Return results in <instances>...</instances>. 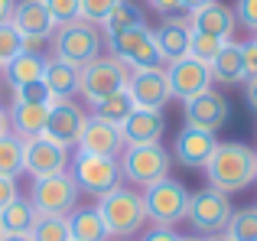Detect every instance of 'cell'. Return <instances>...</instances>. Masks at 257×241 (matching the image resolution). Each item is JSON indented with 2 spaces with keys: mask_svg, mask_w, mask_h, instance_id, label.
Wrapping results in <instances>:
<instances>
[{
  "mask_svg": "<svg viewBox=\"0 0 257 241\" xmlns=\"http://www.w3.org/2000/svg\"><path fill=\"white\" fill-rule=\"evenodd\" d=\"M205 179L212 189L225 192H241L257 179V153L254 147L241 144V140H228V144H218L212 153V160L205 163Z\"/></svg>",
  "mask_w": 257,
  "mask_h": 241,
  "instance_id": "cell-1",
  "label": "cell"
},
{
  "mask_svg": "<svg viewBox=\"0 0 257 241\" xmlns=\"http://www.w3.org/2000/svg\"><path fill=\"white\" fill-rule=\"evenodd\" d=\"M98 215L101 222H104L107 235L111 238H120L127 241L131 235H137L140 228L147 225V209H144V192L131 189V186H114L111 192H104V196L98 199Z\"/></svg>",
  "mask_w": 257,
  "mask_h": 241,
  "instance_id": "cell-2",
  "label": "cell"
},
{
  "mask_svg": "<svg viewBox=\"0 0 257 241\" xmlns=\"http://www.w3.org/2000/svg\"><path fill=\"white\" fill-rule=\"evenodd\" d=\"M49 43H52V56L56 59L82 69V65L91 62V59L101 56V49H104V33H101V26H94V23L75 20V23L59 26V30L52 33Z\"/></svg>",
  "mask_w": 257,
  "mask_h": 241,
  "instance_id": "cell-3",
  "label": "cell"
},
{
  "mask_svg": "<svg viewBox=\"0 0 257 241\" xmlns=\"http://www.w3.org/2000/svg\"><path fill=\"white\" fill-rule=\"evenodd\" d=\"M117 160H120L124 179H131V183L140 186V189L166 179L170 176V166H173V157L160 144H131V147L120 150Z\"/></svg>",
  "mask_w": 257,
  "mask_h": 241,
  "instance_id": "cell-4",
  "label": "cell"
},
{
  "mask_svg": "<svg viewBox=\"0 0 257 241\" xmlns=\"http://www.w3.org/2000/svg\"><path fill=\"white\" fill-rule=\"evenodd\" d=\"M104 46L111 49V56L117 59L120 65H127L131 72L163 65L160 49H157V39H153V30L147 23L134 26V30H124V33H111V36H104Z\"/></svg>",
  "mask_w": 257,
  "mask_h": 241,
  "instance_id": "cell-5",
  "label": "cell"
},
{
  "mask_svg": "<svg viewBox=\"0 0 257 241\" xmlns=\"http://www.w3.org/2000/svg\"><path fill=\"white\" fill-rule=\"evenodd\" d=\"M127 78H131V69H127V65H120L114 56H98V59H91L88 65L78 69V95H82L85 101L98 104V101H104L107 95L127 88Z\"/></svg>",
  "mask_w": 257,
  "mask_h": 241,
  "instance_id": "cell-6",
  "label": "cell"
},
{
  "mask_svg": "<svg viewBox=\"0 0 257 241\" xmlns=\"http://www.w3.org/2000/svg\"><path fill=\"white\" fill-rule=\"evenodd\" d=\"M231 212H234V205L228 202V196L218 192V189H212V186H208V189H199V192H189L186 222L192 225V231H199L202 238L225 231L228 222H231Z\"/></svg>",
  "mask_w": 257,
  "mask_h": 241,
  "instance_id": "cell-7",
  "label": "cell"
},
{
  "mask_svg": "<svg viewBox=\"0 0 257 241\" xmlns=\"http://www.w3.org/2000/svg\"><path fill=\"white\" fill-rule=\"evenodd\" d=\"M186 205H189V189L179 179L166 176V179H160V183L144 189V209H147V218L153 225L176 228L186 218Z\"/></svg>",
  "mask_w": 257,
  "mask_h": 241,
  "instance_id": "cell-8",
  "label": "cell"
},
{
  "mask_svg": "<svg viewBox=\"0 0 257 241\" xmlns=\"http://www.w3.org/2000/svg\"><path fill=\"white\" fill-rule=\"evenodd\" d=\"M72 179L75 186L88 196L101 199L104 192H111L114 186H120L124 173H120L117 157H91V153H72Z\"/></svg>",
  "mask_w": 257,
  "mask_h": 241,
  "instance_id": "cell-9",
  "label": "cell"
},
{
  "mask_svg": "<svg viewBox=\"0 0 257 241\" xmlns=\"http://www.w3.org/2000/svg\"><path fill=\"white\" fill-rule=\"evenodd\" d=\"M30 202L39 215H72L78 202V186L72 179V173H52V176L33 179Z\"/></svg>",
  "mask_w": 257,
  "mask_h": 241,
  "instance_id": "cell-10",
  "label": "cell"
},
{
  "mask_svg": "<svg viewBox=\"0 0 257 241\" xmlns=\"http://www.w3.org/2000/svg\"><path fill=\"white\" fill-rule=\"evenodd\" d=\"M10 26L23 36L26 52H39V46H46L52 39V33L59 30V23L52 20V13L46 10L43 0H17Z\"/></svg>",
  "mask_w": 257,
  "mask_h": 241,
  "instance_id": "cell-11",
  "label": "cell"
},
{
  "mask_svg": "<svg viewBox=\"0 0 257 241\" xmlns=\"http://www.w3.org/2000/svg\"><path fill=\"white\" fill-rule=\"evenodd\" d=\"M72 163L69 147L56 144L49 137H33L23 140V173H30L33 179L52 176V173H65Z\"/></svg>",
  "mask_w": 257,
  "mask_h": 241,
  "instance_id": "cell-12",
  "label": "cell"
},
{
  "mask_svg": "<svg viewBox=\"0 0 257 241\" xmlns=\"http://www.w3.org/2000/svg\"><path fill=\"white\" fill-rule=\"evenodd\" d=\"M166 82H170V95L176 101H189V98L202 95L212 88V65L199 62V59H179V62L166 65Z\"/></svg>",
  "mask_w": 257,
  "mask_h": 241,
  "instance_id": "cell-13",
  "label": "cell"
},
{
  "mask_svg": "<svg viewBox=\"0 0 257 241\" xmlns=\"http://www.w3.org/2000/svg\"><path fill=\"white\" fill-rule=\"evenodd\" d=\"M127 95L134 98L137 108H150V111H163L170 101V82H166V69H134L127 78Z\"/></svg>",
  "mask_w": 257,
  "mask_h": 241,
  "instance_id": "cell-14",
  "label": "cell"
},
{
  "mask_svg": "<svg viewBox=\"0 0 257 241\" xmlns=\"http://www.w3.org/2000/svg\"><path fill=\"white\" fill-rule=\"evenodd\" d=\"M228 117H231V104L212 88L189 98V101H182V120H186V127H195V131L215 134Z\"/></svg>",
  "mask_w": 257,
  "mask_h": 241,
  "instance_id": "cell-15",
  "label": "cell"
},
{
  "mask_svg": "<svg viewBox=\"0 0 257 241\" xmlns=\"http://www.w3.org/2000/svg\"><path fill=\"white\" fill-rule=\"evenodd\" d=\"M124 150V137H120V127L107 124L101 117H88L82 134H78L75 153H91V157H120Z\"/></svg>",
  "mask_w": 257,
  "mask_h": 241,
  "instance_id": "cell-16",
  "label": "cell"
},
{
  "mask_svg": "<svg viewBox=\"0 0 257 241\" xmlns=\"http://www.w3.org/2000/svg\"><path fill=\"white\" fill-rule=\"evenodd\" d=\"M85 120H88V114L78 108L75 101H72V98H69V101H52L43 137L56 140V144H62V147H75L78 144V134H82V127H85Z\"/></svg>",
  "mask_w": 257,
  "mask_h": 241,
  "instance_id": "cell-17",
  "label": "cell"
},
{
  "mask_svg": "<svg viewBox=\"0 0 257 241\" xmlns=\"http://www.w3.org/2000/svg\"><path fill=\"white\" fill-rule=\"evenodd\" d=\"M215 147H218V140H215V134L208 131H195V127H182L179 137H176V160H179L186 170H205V163L212 160Z\"/></svg>",
  "mask_w": 257,
  "mask_h": 241,
  "instance_id": "cell-18",
  "label": "cell"
},
{
  "mask_svg": "<svg viewBox=\"0 0 257 241\" xmlns=\"http://www.w3.org/2000/svg\"><path fill=\"white\" fill-rule=\"evenodd\" d=\"M153 39H157L160 59H163L166 65H173V62H179V59H189L192 26H189V20L166 17V23H160L157 30H153Z\"/></svg>",
  "mask_w": 257,
  "mask_h": 241,
  "instance_id": "cell-19",
  "label": "cell"
},
{
  "mask_svg": "<svg viewBox=\"0 0 257 241\" xmlns=\"http://www.w3.org/2000/svg\"><path fill=\"white\" fill-rule=\"evenodd\" d=\"M189 26H192L195 33H208V36H218V39H231L238 20H234L231 7H225L221 0H212V4H205V7H199V10L189 13Z\"/></svg>",
  "mask_w": 257,
  "mask_h": 241,
  "instance_id": "cell-20",
  "label": "cell"
},
{
  "mask_svg": "<svg viewBox=\"0 0 257 241\" xmlns=\"http://www.w3.org/2000/svg\"><path fill=\"white\" fill-rule=\"evenodd\" d=\"M163 131H166L163 111H150V108H134V114L120 124L124 147H131V144H160Z\"/></svg>",
  "mask_w": 257,
  "mask_h": 241,
  "instance_id": "cell-21",
  "label": "cell"
},
{
  "mask_svg": "<svg viewBox=\"0 0 257 241\" xmlns=\"http://www.w3.org/2000/svg\"><path fill=\"white\" fill-rule=\"evenodd\" d=\"M49 108L52 104H26V101H13L7 108V117H10V134L20 140H33L43 137L46 120H49Z\"/></svg>",
  "mask_w": 257,
  "mask_h": 241,
  "instance_id": "cell-22",
  "label": "cell"
},
{
  "mask_svg": "<svg viewBox=\"0 0 257 241\" xmlns=\"http://www.w3.org/2000/svg\"><path fill=\"white\" fill-rule=\"evenodd\" d=\"M43 82L49 88L52 101H69L72 95H78V69L62 59L49 56L46 59V72H43Z\"/></svg>",
  "mask_w": 257,
  "mask_h": 241,
  "instance_id": "cell-23",
  "label": "cell"
},
{
  "mask_svg": "<svg viewBox=\"0 0 257 241\" xmlns=\"http://www.w3.org/2000/svg\"><path fill=\"white\" fill-rule=\"evenodd\" d=\"M212 78H215V82H221V85H241V82H247L244 59H241V43L228 39V43L221 46V52L212 59Z\"/></svg>",
  "mask_w": 257,
  "mask_h": 241,
  "instance_id": "cell-24",
  "label": "cell"
},
{
  "mask_svg": "<svg viewBox=\"0 0 257 241\" xmlns=\"http://www.w3.org/2000/svg\"><path fill=\"white\" fill-rule=\"evenodd\" d=\"M46 72V59L43 52H20L17 59H10V62L4 65V75L7 82H10V88H17V85H26V82H39Z\"/></svg>",
  "mask_w": 257,
  "mask_h": 241,
  "instance_id": "cell-25",
  "label": "cell"
},
{
  "mask_svg": "<svg viewBox=\"0 0 257 241\" xmlns=\"http://www.w3.org/2000/svg\"><path fill=\"white\" fill-rule=\"evenodd\" d=\"M69 235L72 241H111V235H107L104 222H101L98 209H75L69 215Z\"/></svg>",
  "mask_w": 257,
  "mask_h": 241,
  "instance_id": "cell-26",
  "label": "cell"
},
{
  "mask_svg": "<svg viewBox=\"0 0 257 241\" xmlns=\"http://www.w3.org/2000/svg\"><path fill=\"white\" fill-rule=\"evenodd\" d=\"M36 215H39V212L33 209L30 199L17 196V199H13V202L7 205L4 212H0V228L10 231V235H30L33 222H36Z\"/></svg>",
  "mask_w": 257,
  "mask_h": 241,
  "instance_id": "cell-27",
  "label": "cell"
},
{
  "mask_svg": "<svg viewBox=\"0 0 257 241\" xmlns=\"http://www.w3.org/2000/svg\"><path fill=\"white\" fill-rule=\"evenodd\" d=\"M144 23H147V17H144V10H140V4H134V0H120V4L104 17L101 33L111 36V33H124V30H134V26H144Z\"/></svg>",
  "mask_w": 257,
  "mask_h": 241,
  "instance_id": "cell-28",
  "label": "cell"
},
{
  "mask_svg": "<svg viewBox=\"0 0 257 241\" xmlns=\"http://www.w3.org/2000/svg\"><path fill=\"white\" fill-rule=\"evenodd\" d=\"M134 98L127 95V88H120V91H114V95H107L104 101H98L94 104V117H101V120H107V124H114V127H120L127 117L134 114Z\"/></svg>",
  "mask_w": 257,
  "mask_h": 241,
  "instance_id": "cell-29",
  "label": "cell"
},
{
  "mask_svg": "<svg viewBox=\"0 0 257 241\" xmlns=\"http://www.w3.org/2000/svg\"><path fill=\"white\" fill-rule=\"evenodd\" d=\"M30 241H72L69 215H36L30 228Z\"/></svg>",
  "mask_w": 257,
  "mask_h": 241,
  "instance_id": "cell-30",
  "label": "cell"
},
{
  "mask_svg": "<svg viewBox=\"0 0 257 241\" xmlns=\"http://www.w3.org/2000/svg\"><path fill=\"white\" fill-rule=\"evenodd\" d=\"M20 173H23V140L13 134H4L0 137V176L17 179Z\"/></svg>",
  "mask_w": 257,
  "mask_h": 241,
  "instance_id": "cell-31",
  "label": "cell"
},
{
  "mask_svg": "<svg viewBox=\"0 0 257 241\" xmlns=\"http://www.w3.org/2000/svg\"><path fill=\"white\" fill-rule=\"evenodd\" d=\"M225 235L231 241H257V209H234Z\"/></svg>",
  "mask_w": 257,
  "mask_h": 241,
  "instance_id": "cell-32",
  "label": "cell"
},
{
  "mask_svg": "<svg viewBox=\"0 0 257 241\" xmlns=\"http://www.w3.org/2000/svg\"><path fill=\"white\" fill-rule=\"evenodd\" d=\"M228 39H218V36H208V33H195L192 30V43H189V56L199 59V62L212 65V59L221 52V46H225Z\"/></svg>",
  "mask_w": 257,
  "mask_h": 241,
  "instance_id": "cell-33",
  "label": "cell"
},
{
  "mask_svg": "<svg viewBox=\"0 0 257 241\" xmlns=\"http://www.w3.org/2000/svg\"><path fill=\"white\" fill-rule=\"evenodd\" d=\"M117 4H120V0H78V20L101 26V23H104V17H107V13H111Z\"/></svg>",
  "mask_w": 257,
  "mask_h": 241,
  "instance_id": "cell-34",
  "label": "cell"
},
{
  "mask_svg": "<svg viewBox=\"0 0 257 241\" xmlns=\"http://www.w3.org/2000/svg\"><path fill=\"white\" fill-rule=\"evenodd\" d=\"M13 91V101H26V104H52V95L46 88V82H26V85H17Z\"/></svg>",
  "mask_w": 257,
  "mask_h": 241,
  "instance_id": "cell-35",
  "label": "cell"
},
{
  "mask_svg": "<svg viewBox=\"0 0 257 241\" xmlns=\"http://www.w3.org/2000/svg\"><path fill=\"white\" fill-rule=\"evenodd\" d=\"M20 52H23V36H20L10 23H4L0 26V62L7 65L10 59H17Z\"/></svg>",
  "mask_w": 257,
  "mask_h": 241,
  "instance_id": "cell-36",
  "label": "cell"
},
{
  "mask_svg": "<svg viewBox=\"0 0 257 241\" xmlns=\"http://www.w3.org/2000/svg\"><path fill=\"white\" fill-rule=\"evenodd\" d=\"M43 4H46V10L52 13V20H56L59 26L78 20V0H43Z\"/></svg>",
  "mask_w": 257,
  "mask_h": 241,
  "instance_id": "cell-37",
  "label": "cell"
},
{
  "mask_svg": "<svg viewBox=\"0 0 257 241\" xmlns=\"http://www.w3.org/2000/svg\"><path fill=\"white\" fill-rule=\"evenodd\" d=\"M234 20L257 36V0H234Z\"/></svg>",
  "mask_w": 257,
  "mask_h": 241,
  "instance_id": "cell-38",
  "label": "cell"
},
{
  "mask_svg": "<svg viewBox=\"0 0 257 241\" xmlns=\"http://www.w3.org/2000/svg\"><path fill=\"white\" fill-rule=\"evenodd\" d=\"M241 59H244V75H247V82L257 78V46H254V39L241 43Z\"/></svg>",
  "mask_w": 257,
  "mask_h": 241,
  "instance_id": "cell-39",
  "label": "cell"
},
{
  "mask_svg": "<svg viewBox=\"0 0 257 241\" xmlns=\"http://www.w3.org/2000/svg\"><path fill=\"white\" fill-rule=\"evenodd\" d=\"M17 196H20V189H17V179H10V176H0V212H4V209H7V205H10Z\"/></svg>",
  "mask_w": 257,
  "mask_h": 241,
  "instance_id": "cell-40",
  "label": "cell"
},
{
  "mask_svg": "<svg viewBox=\"0 0 257 241\" xmlns=\"http://www.w3.org/2000/svg\"><path fill=\"white\" fill-rule=\"evenodd\" d=\"M140 241H179L176 235V228H166V225H153L150 231H144V238Z\"/></svg>",
  "mask_w": 257,
  "mask_h": 241,
  "instance_id": "cell-41",
  "label": "cell"
},
{
  "mask_svg": "<svg viewBox=\"0 0 257 241\" xmlns=\"http://www.w3.org/2000/svg\"><path fill=\"white\" fill-rule=\"evenodd\" d=\"M150 7L160 13V17H173L176 10H182V4H179V0H150Z\"/></svg>",
  "mask_w": 257,
  "mask_h": 241,
  "instance_id": "cell-42",
  "label": "cell"
},
{
  "mask_svg": "<svg viewBox=\"0 0 257 241\" xmlns=\"http://www.w3.org/2000/svg\"><path fill=\"white\" fill-rule=\"evenodd\" d=\"M13 7H17V0H0V26H4V23H10Z\"/></svg>",
  "mask_w": 257,
  "mask_h": 241,
  "instance_id": "cell-43",
  "label": "cell"
},
{
  "mask_svg": "<svg viewBox=\"0 0 257 241\" xmlns=\"http://www.w3.org/2000/svg\"><path fill=\"white\" fill-rule=\"evenodd\" d=\"M247 104H251V111H257V78L247 82Z\"/></svg>",
  "mask_w": 257,
  "mask_h": 241,
  "instance_id": "cell-44",
  "label": "cell"
},
{
  "mask_svg": "<svg viewBox=\"0 0 257 241\" xmlns=\"http://www.w3.org/2000/svg\"><path fill=\"white\" fill-rule=\"evenodd\" d=\"M179 4H182V10H189V13H192V10H199V7L212 4V0H179Z\"/></svg>",
  "mask_w": 257,
  "mask_h": 241,
  "instance_id": "cell-45",
  "label": "cell"
},
{
  "mask_svg": "<svg viewBox=\"0 0 257 241\" xmlns=\"http://www.w3.org/2000/svg\"><path fill=\"white\" fill-rule=\"evenodd\" d=\"M10 134V117H7V108H0V137Z\"/></svg>",
  "mask_w": 257,
  "mask_h": 241,
  "instance_id": "cell-46",
  "label": "cell"
},
{
  "mask_svg": "<svg viewBox=\"0 0 257 241\" xmlns=\"http://www.w3.org/2000/svg\"><path fill=\"white\" fill-rule=\"evenodd\" d=\"M0 241H30V235H10V231H4Z\"/></svg>",
  "mask_w": 257,
  "mask_h": 241,
  "instance_id": "cell-47",
  "label": "cell"
},
{
  "mask_svg": "<svg viewBox=\"0 0 257 241\" xmlns=\"http://www.w3.org/2000/svg\"><path fill=\"white\" fill-rule=\"evenodd\" d=\"M205 241H231V238H228L225 231H218V235H205Z\"/></svg>",
  "mask_w": 257,
  "mask_h": 241,
  "instance_id": "cell-48",
  "label": "cell"
},
{
  "mask_svg": "<svg viewBox=\"0 0 257 241\" xmlns=\"http://www.w3.org/2000/svg\"><path fill=\"white\" fill-rule=\"evenodd\" d=\"M179 241H205L202 235H192V238H179Z\"/></svg>",
  "mask_w": 257,
  "mask_h": 241,
  "instance_id": "cell-49",
  "label": "cell"
},
{
  "mask_svg": "<svg viewBox=\"0 0 257 241\" xmlns=\"http://www.w3.org/2000/svg\"><path fill=\"white\" fill-rule=\"evenodd\" d=\"M251 39H254V46H257V36H251Z\"/></svg>",
  "mask_w": 257,
  "mask_h": 241,
  "instance_id": "cell-50",
  "label": "cell"
},
{
  "mask_svg": "<svg viewBox=\"0 0 257 241\" xmlns=\"http://www.w3.org/2000/svg\"><path fill=\"white\" fill-rule=\"evenodd\" d=\"M0 72H4V62H0Z\"/></svg>",
  "mask_w": 257,
  "mask_h": 241,
  "instance_id": "cell-51",
  "label": "cell"
},
{
  "mask_svg": "<svg viewBox=\"0 0 257 241\" xmlns=\"http://www.w3.org/2000/svg\"><path fill=\"white\" fill-rule=\"evenodd\" d=\"M0 235H4V228H0Z\"/></svg>",
  "mask_w": 257,
  "mask_h": 241,
  "instance_id": "cell-52",
  "label": "cell"
},
{
  "mask_svg": "<svg viewBox=\"0 0 257 241\" xmlns=\"http://www.w3.org/2000/svg\"><path fill=\"white\" fill-rule=\"evenodd\" d=\"M147 4H150V0H147Z\"/></svg>",
  "mask_w": 257,
  "mask_h": 241,
  "instance_id": "cell-53",
  "label": "cell"
},
{
  "mask_svg": "<svg viewBox=\"0 0 257 241\" xmlns=\"http://www.w3.org/2000/svg\"><path fill=\"white\" fill-rule=\"evenodd\" d=\"M254 209H257V205H254Z\"/></svg>",
  "mask_w": 257,
  "mask_h": 241,
  "instance_id": "cell-54",
  "label": "cell"
}]
</instances>
